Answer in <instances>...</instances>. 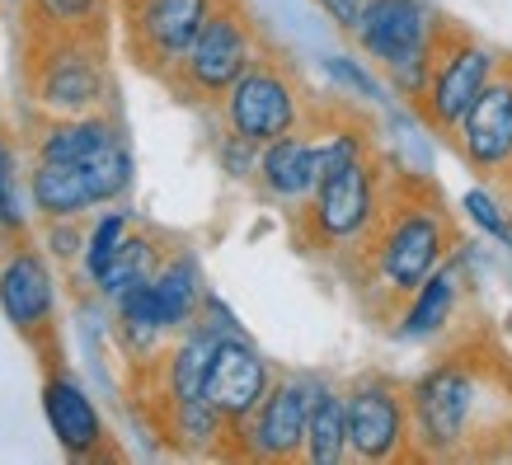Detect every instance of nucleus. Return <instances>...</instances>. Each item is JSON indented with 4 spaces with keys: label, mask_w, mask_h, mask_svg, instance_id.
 <instances>
[{
    "label": "nucleus",
    "mask_w": 512,
    "mask_h": 465,
    "mask_svg": "<svg viewBox=\"0 0 512 465\" xmlns=\"http://www.w3.org/2000/svg\"><path fill=\"white\" fill-rule=\"evenodd\" d=\"M419 461H508L512 456V353L494 329L437 339L433 362L404 381Z\"/></svg>",
    "instance_id": "obj_1"
},
{
    "label": "nucleus",
    "mask_w": 512,
    "mask_h": 465,
    "mask_svg": "<svg viewBox=\"0 0 512 465\" xmlns=\"http://www.w3.org/2000/svg\"><path fill=\"white\" fill-rule=\"evenodd\" d=\"M456 245H461V217L447 202V193L428 174L390 165L381 212H376L367 240L357 245V254L339 273L353 287L357 306L372 320L390 325V315L404 306V296L423 278H433Z\"/></svg>",
    "instance_id": "obj_2"
},
{
    "label": "nucleus",
    "mask_w": 512,
    "mask_h": 465,
    "mask_svg": "<svg viewBox=\"0 0 512 465\" xmlns=\"http://www.w3.org/2000/svg\"><path fill=\"white\" fill-rule=\"evenodd\" d=\"M19 90L33 118H76L113 109L109 33H38L19 38Z\"/></svg>",
    "instance_id": "obj_3"
},
{
    "label": "nucleus",
    "mask_w": 512,
    "mask_h": 465,
    "mask_svg": "<svg viewBox=\"0 0 512 465\" xmlns=\"http://www.w3.org/2000/svg\"><path fill=\"white\" fill-rule=\"evenodd\" d=\"M386 174L390 160L381 151L362 155L353 165L325 174L306 202L292 207V240L301 254L325 259V264L343 268L357 254V245L367 240L381 198H386Z\"/></svg>",
    "instance_id": "obj_4"
},
{
    "label": "nucleus",
    "mask_w": 512,
    "mask_h": 465,
    "mask_svg": "<svg viewBox=\"0 0 512 465\" xmlns=\"http://www.w3.org/2000/svg\"><path fill=\"white\" fill-rule=\"evenodd\" d=\"M264 47H268L264 24L254 19L249 0H217L212 15L202 19L198 38L188 43L179 66H174L160 85H165L179 104L217 109V99L231 90V80L240 76Z\"/></svg>",
    "instance_id": "obj_5"
},
{
    "label": "nucleus",
    "mask_w": 512,
    "mask_h": 465,
    "mask_svg": "<svg viewBox=\"0 0 512 465\" xmlns=\"http://www.w3.org/2000/svg\"><path fill=\"white\" fill-rule=\"evenodd\" d=\"M311 109H315V99H311V90H306L301 71L282 57L278 47L268 43L264 52L231 80V90L221 94L212 113L221 118L226 132L254 141V146H264V141L287 137L296 127H306Z\"/></svg>",
    "instance_id": "obj_6"
},
{
    "label": "nucleus",
    "mask_w": 512,
    "mask_h": 465,
    "mask_svg": "<svg viewBox=\"0 0 512 465\" xmlns=\"http://www.w3.org/2000/svg\"><path fill=\"white\" fill-rule=\"evenodd\" d=\"M447 24V15L433 0H367V10L357 19L353 43L362 47L367 62L381 66V76L404 104H414L428 80V62H433L437 29Z\"/></svg>",
    "instance_id": "obj_7"
},
{
    "label": "nucleus",
    "mask_w": 512,
    "mask_h": 465,
    "mask_svg": "<svg viewBox=\"0 0 512 465\" xmlns=\"http://www.w3.org/2000/svg\"><path fill=\"white\" fill-rule=\"evenodd\" d=\"M132 184H137V155H132L127 137L113 141L94 160H80V165H62V160H29L24 165L29 212L38 221L90 217L99 207L123 202Z\"/></svg>",
    "instance_id": "obj_8"
},
{
    "label": "nucleus",
    "mask_w": 512,
    "mask_h": 465,
    "mask_svg": "<svg viewBox=\"0 0 512 465\" xmlns=\"http://www.w3.org/2000/svg\"><path fill=\"white\" fill-rule=\"evenodd\" d=\"M0 315L29 343L43 367L62 362V320H57V264L43 254V245L5 240L0 245Z\"/></svg>",
    "instance_id": "obj_9"
},
{
    "label": "nucleus",
    "mask_w": 512,
    "mask_h": 465,
    "mask_svg": "<svg viewBox=\"0 0 512 465\" xmlns=\"http://www.w3.org/2000/svg\"><path fill=\"white\" fill-rule=\"evenodd\" d=\"M343 390V433H348V461L395 465L419 461L414 433H409V400L404 381L390 372H357Z\"/></svg>",
    "instance_id": "obj_10"
},
{
    "label": "nucleus",
    "mask_w": 512,
    "mask_h": 465,
    "mask_svg": "<svg viewBox=\"0 0 512 465\" xmlns=\"http://www.w3.org/2000/svg\"><path fill=\"white\" fill-rule=\"evenodd\" d=\"M503 52H494L489 43H480L466 24L447 19L437 29L433 43V62H428V80H423L419 99L409 109L419 113L423 127H433L437 137H447L456 118L470 109V99L484 90V80L494 76V66Z\"/></svg>",
    "instance_id": "obj_11"
},
{
    "label": "nucleus",
    "mask_w": 512,
    "mask_h": 465,
    "mask_svg": "<svg viewBox=\"0 0 512 465\" xmlns=\"http://www.w3.org/2000/svg\"><path fill=\"white\" fill-rule=\"evenodd\" d=\"M217 0H118V29L123 52L141 76L165 80L198 38L202 19L212 15Z\"/></svg>",
    "instance_id": "obj_12"
},
{
    "label": "nucleus",
    "mask_w": 512,
    "mask_h": 465,
    "mask_svg": "<svg viewBox=\"0 0 512 465\" xmlns=\"http://www.w3.org/2000/svg\"><path fill=\"white\" fill-rule=\"evenodd\" d=\"M315 386H320L315 372L273 376V386L249 409V419L231 428V456H240V461H301V437H306Z\"/></svg>",
    "instance_id": "obj_13"
},
{
    "label": "nucleus",
    "mask_w": 512,
    "mask_h": 465,
    "mask_svg": "<svg viewBox=\"0 0 512 465\" xmlns=\"http://www.w3.org/2000/svg\"><path fill=\"white\" fill-rule=\"evenodd\" d=\"M447 141L480 179L512 188V57H498L494 76L456 118Z\"/></svg>",
    "instance_id": "obj_14"
},
{
    "label": "nucleus",
    "mask_w": 512,
    "mask_h": 465,
    "mask_svg": "<svg viewBox=\"0 0 512 465\" xmlns=\"http://www.w3.org/2000/svg\"><path fill=\"white\" fill-rule=\"evenodd\" d=\"M43 419H47V428H52V437H57V447H62L71 461H118V456H123V451L109 442L104 414H99V404L90 400V390L80 386L62 362H57V367H43Z\"/></svg>",
    "instance_id": "obj_15"
},
{
    "label": "nucleus",
    "mask_w": 512,
    "mask_h": 465,
    "mask_svg": "<svg viewBox=\"0 0 512 465\" xmlns=\"http://www.w3.org/2000/svg\"><path fill=\"white\" fill-rule=\"evenodd\" d=\"M273 362H268L254 339H249L245 329H235V334H221L217 339V353H212V367H207V381H202V395L217 404V414L226 423H245L249 409L264 400V390L273 386Z\"/></svg>",
    "instance_id": "obj_16"
},
{
    "label": "nucleus",
    "mask_w": 512,
    "mask_h": 465,
    "mask_svg": "<svg viewBox=\"0 0 512 465\" xmlns=\"http://www.w3.org/2000/svg\"><path fill=\"white\" fill-rule=\"evenodd\" d=\"M123 118L118 109L99 113H76V118H33V127L24 132V155L29 160H62V165H80L94 160L99 151H109L113 141H123Z\"/></svg>",
    "instance_id": "obj_17"
},
{
    "label": "nucleus",
    "mask_w": 512,
    "mask_h": 465,
    "mask_svg": "<svg viewBox=\"0 0 512 465\" xmlns=\"http://www.w3.org/2000/svg\"><path fill=\"white\" fill-rule=\"evenodd\" d=\"M461 292L466 282L456 273V264H442L433 278H423L414 292L404 296V306L390 315V334L400 343H437L451 334V320L461 310Z\"/></svg>",
    "instance_id": "obj_18"
},
{
    "label": "nucleus",
    "mask_w": 512,
    "mask_h": 465,
    "mask_svg": "<svg viewBox=\"0 0 512 465\" xmlns=\"http://www.w3.org/2000/svg\"><path fill=\"white\" fill-rule=\"evenodd\" d=\"M320 165H315V141L306 127H296L287 137H273L259 146V165H254V184L268 202H282L292 212L296 202L315 193Z\"/></svg>",
    "instance_id": "obj_19"
},
{
    "label": "nucleus",
    "mask_w": 512,
    "mask_h": 465,
    "mask_svg": "<svg viewBox=\"0 0 512 465\" xmlns=\"http://www.w3.org/2000/svg\"><path fill=\"white\" fill-rule=\"evenodd\" d=\"M151 423H156V433H165L170 451H179V456H231V423L221 419L207 395L165 404L151 414Z\"/></svg>",
    "instance_id": "obj_20"
},
{
    "label": "nucleus",
    "mask_w": 512,
    "mask_h": 465,
    "mask_svg": "<svg viewBox=\"0 0 512 465\" xmlns=\"http://www.w3.org/2000/svg\"><path fill=\"white\" fill-rule=\"evenodd\" d=\"M146 287H151V301H156V315L165 334H179L184 325H193L202 296H207L202 264L193 249H165V259H160V268L151 273Z\"/></svg>",
    "instance_id": "obj_21"
},
{
    "label": "nucleus",
    "mask_w": 512,
    "mask_h": 465,
    "mask_svg": "<svg viewBox=\"0 0 512 465\" xmlns=\"http://www.w3.org/2000/svg\"><path fill=\"white\" fill-rule=\"evenodd\" d=\"M301 461L306 465H343L348 461V433H343V390L320 376L306 414V437H301Z\"/></svg>",
    "instance_id": "obj_22"
},
{
    "label": "nucleus",
    "mask_w": 512,
    "mask_h": 465,
    "mask_svg": "<svg viewBox=\"0 0 512 465\" xmlns=\"http://www.w3.org/2000/svg\"><path fill=\"white\" fill-rule=\"evenodd\" d=\"M165 240L160 235H151L146 226H132L123 240V249L113 254V264L104 268V278L94 282L90 292L99 296V301H118L123 292H132V287H141V282H151V273L160 268V259H165Z\"/></svg>",
    "instance_id": "obj_23"
},
{
    "label": "nucleus",
    "mask_w": 512,
    "mask_h": 465,
    "mask_svg": "<svg viewBox=\"0 0 512 465\" xmlns=\"http://www.w3.org/2000/svg\"><path fill=\"white\" fill-rule=\"evenodd\" d=\"M19 29L109 33L113 29V0H19Z\"/></svg>",
    "instance_id": "obj_24"
},
{
    "label": "nucleus",
    "mask_w": 512,
    "mask_h": 465,
    "mask_svg": "<svg viewBox=\"0 0 512 465\" xmlns=\"http://www.w3.org/2000/svg\"><path fill=\"white\" fill-rule=\"evenodd\" d=\"M33 235L29 188H24V146L15 132L0 127V245Z\"/></svg>",
    "instance_id": "obj_25"
},
{
    "label": "nucleus",
    "mask_w": 512,
    "mask_h": 465,
    "mask_svg": "<svg viewBox=\"0 0 512 465\" xmlns=\"http://www.w3.org/2000/svg\"><path fill=\"white\" fill-rule=\"evenodd\" d=\"M137 226V217L127 212V207H104L99 217L90 212V226H85V245H80V259L71 268H76V287H94V282L104 278V268L113 264V254L123 249L127 231Z\"/></svg>",
    "instance_id": "obj_26"
},
{
    "label": "nucleus",
    "mask_w": 512,
    "mask_h": 465,
    "mask_svg": "<svg viewBox=\"0 0 512 465\" xmlns=\"http://www.w3.org/2000/svg\"><path fill=\"white\" fill-rule=\"evenodd\" d=\"M85 226L90 217H57V221H38V245L57 268H71L80 259V245H85Z\"/></svg>",
    "instance_id": "obj_27"
},
{
    "label": "nucleus",
    "mask_w": 512,
    "mask_h": 465,
    "mask_svg": "<svg viewBox=\"0 0 512 465\" xmlns=\"http://www.w3.org/2000/svg\"><path fill=\"white\" fill-rule=\"evenodd\" d=\"M461 212H466V221L475 226V231H484L489 240H508V226H512V212L503 207V202L489 193V188H466V198H461Z\"/></svg>",
    "instance_id": "obj_28"
},
{
    "label": "nucleus",
    "mask_w": 512,
    "mask_h": 465,
    "mask_svg": "<svg viewBox=\"0 0 512 465\" xmlns=\"http://www.w3.org/2000/svg\"><path fill=\"white\" fill-rule=\"evenodd\" d=\"M325 76L339 85L343 94H353V99H372V104H386V85L367 71V66L357 62V57H325Z\"/></svg>",
    "instance_id": "obj_29"
},
{
    "label": "nucleus",
    "mask_w": 512,
    "mask_h": 465,
    "mask_svg": "<svg viewBox=\"0 0 512 465\" xmlns=\"http://www.w3.org/2000/svg\"><path fill=\"white\" fill-rule=\"evenodd\" d=\"M212 151H217V165H221L226 179H235V184H254V165H259V146H254V141L235 137V132L221 127Z\"/></svg>",
    "instance_id": "obj_30"
},
{
    "label": "nucleus",
    "mask_w": 512,
    "mask_h": 465,
    "mask_svg": "<svg viewBox=\"0 0 512 465\" xmlns=\"http://www.w3.org/2000/svg\"><path fill=\"white\" fill-rule=\"evenodd\" d=\"M315 5H320V15H325L339 33H348V38H353L357 19H362V10H367V0H315Z\"/></svg>",
    "instance_id": "obj_31"
},
{
    "label": "nucleus",
    "mask_w": 512,
    "mask_h": 465,
    "mask_svg": "<svg viewBox=\"0 0 512 465\" xmlns=\"http://www.w3.org/2000/svg\"><path fill=\"white\" fill-rule=\"evenodd\" d=\"M113 5H118V0H113Z\"/></svg>",
    "instance_id": "obj_32"
},
{
    "label": "nucleus",
    "mask_w": 512,
    "mask_h": 465,
    "mask_svg": "<svg viewBox=\"0 0 512 465\" xmlns=\"http://www.w3.org/2000/svg\"><path fill=\"white\" fill-rule=\"evenodd\" d=\"M508 193H512V188H508Z\"/></svg>",
    "instance_id": "obj_33"
}]
</instances>
